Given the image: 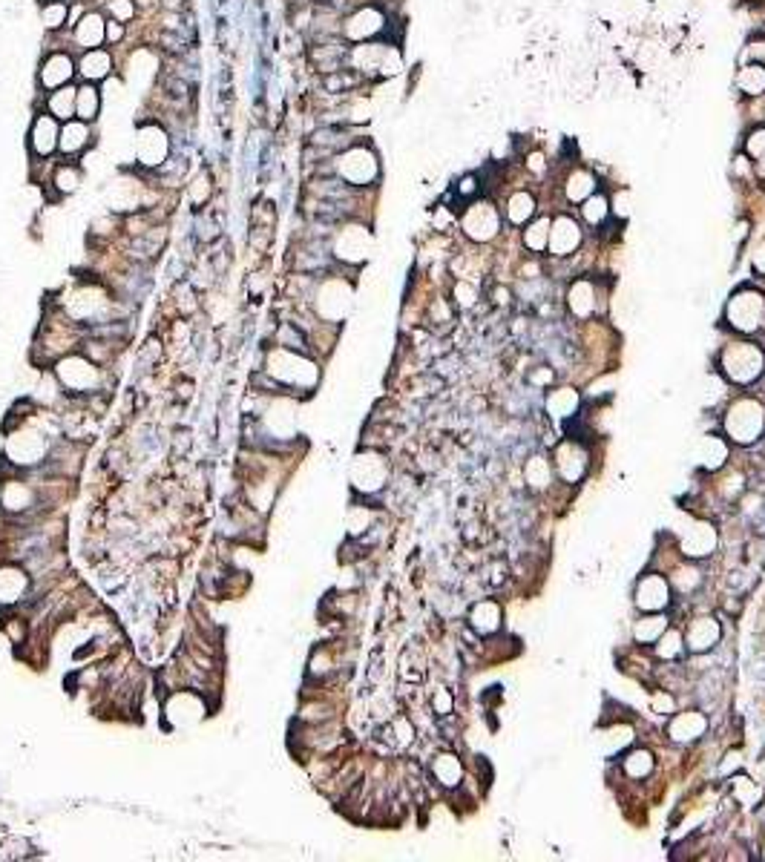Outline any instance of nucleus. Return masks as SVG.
Masks as SVG:
<instances>
[{
  "label": "nucleus",
  "instance_id": "nucleus-1",
  "mask_svg": "<svg viewBox=\"0 0 765 862\" xmlns=\"http://www.w3.org/2000/svg\"><path fill=\"white\" fill-rule=\"evenodd\" d=\"M725 431L734 443H754L757 437L765 431V409L757 400H737L725 414Z\"/></svg>",
  "mask_w": 765,
  "mask_h": 862
},
{
  "label": "nucleus",
  "instance_id": "nucleus-2",
  "mask_svg": "<svg viewBox=\"0 0 765 862\" xmlns=\"http://www.w3.org/2000/svg\"><path fill=\"white\" fill-rule=\"evenodd\" d=\"M722 374L734 382H754L765 368V354L751 343H734L720 356Z\"/></svg>",
  "mask_w": 765,
  "mask_h": 862
},
{
  "label": "nucleus",
  "instance_id": "nucleus-3",
  "mask_svg": "<svg viewBox=\"0 0 765 862\" xmlns=\"http://www.w3.org/2000/svg\"><path fill=\"white\" fill-rule=\"evenodd\" d=\"M765 316V302L759 294H740L731 299L728 305V322L734 325L737 331H757Z\"/></svg>",
  "mask_w": 765,
  "mask_h": 862
},
{
  "label": "nucleus",
  "instance_id": "nucleus-4",
  "mask_svg": "<svg viewBox=\"0 0 765 862\" xmlns=\"http://www.w3.org/2000/svg\"><path fill=\"white\" fill-rule=\"evenodd\" d=\"M636 607L642 612H662L667 604H671V583H667L662 575H645L636 587Z\"/></svg>",
  "mask_w": 765,
  "mask_h": 862
},
{
  "label": "nucleus",
  "instance_id": "nucleus-5",
  "mask_svg": "<svg viewBox=\"0 0 765 862\" xmlns=\"http://www.w3.org/2000/svg\"><path fill=\"white\" fill-rule=\"evenodd\" d=\"M722 638V627L716 618H693L688 632H685V647L691 653H708L720 644Z\"/></svg>",
  "mask_w": 765,
  "mask_h": 862
},
{
  "label": "nucleus",
  "instance_id": "nucleus-6",
  "mask_svg": "<svg viewBox=\"0 0 765 862\" xmlns=\"http://www.w3.org/2000/svg\"><path fill=\"white\" fill-rule=\"evenodd\" d=\"M705 730H708L705 713L685 710V713H679V715H673V719H671V724H667V736H671L673 742H679V744H685V742H696L699 736H705Z\"/></svg>",
  "mask_w": 765,
  "mask_h": 862
},
{
  "label": "nucleus",
  "instance_id": "nucleus-7",
  "mask_svg": "<svg viewBox=\"0 0 765 862\" xmlns=\"http://www.w3.org/2000/svg\"><path fill=\"white\" fill-rule=\"evenodd\" d=\"M556 468H558L561 480L578 483L584 468H587V451H584L578 443H561L556 449Z\"/></svg>",
  "mask_w": 765,
  "mask_h": 862
},
{
  "label": "nucleus",
  "instance_id": "nucleus-8",
  "mask_svg": "<svg viewBox=\"0 0 765 862\" xmlns=\"http://www.w3.org/2000/svg\"><path fill=\"white\" fill-rule=\"evenodd\" d=\"M386 475H388L386 463L377 457V454H366V457H357L354 471H351L354 486H357V489H363V492L380 489V486L386 483Z\"/></svg>",
  "mask_w": 765,
  "mask_h": 862
},
{
  "label": "nucleus",
  "instance_id": "nucleus-9",
  "mask_svg": "<svg viewBox=\"0 0 765 862\" xmlns=\"http://www.w3.org/2000/svg\"><path fill=\"white\" fill-rule=\"evenodd\" d=\"M713 549H716V529L708 524L691 526L685 532V538H682V552L688 558H708Z\"/></svg>",
  "mask_w": 765,
  "mask_h": 862
},
{
  "label": "nucleus",
  "instance_id": "nucleus-10",
  "mask_svg": "<svg viewBox=\"0 0 765 862\" xmlns=\"http://www.w3.org/2000/svg\"><path fill=\"white\" fill-rule=\"evenodd\" d=\"M725 460H728V443L722 440V437L708 434V437H702V440H699V446H696V451H693V463H696L699 468L716 471Z\"/></svg>",
  "mask_w": 765,
  "mask_h": 862
},
{
  "label": "nucleus",
  "instance_id": "nucleus-11",
  "mask_svg": "<svg viewBox=\"0 0 765 862\" xmlns=\"http://www.w3.org/2000/svg\"><path fill=\"white\" fill-rule=\"evenodd\" d=\"M498 230V216L490 204H475L466 216V233L472 239H490Z\"/></svg>",
  "mask_w": 765,
  "mask_h": 862
},
{
  "label": "nucleus",
  "instance_id": "nucleus-12",
  "mask_svg": "<svg viewBox=\"0 0 765 862\" xmlns=\"http://www.w3.org/2000/svg\"><path fill=\"white\" fill-rule=\"evenodd\" d=\"M469 624H472V629H478L481 636H490V632H495L501 627V607L495 601H481V604L472 607Z\"/></svg>",
  "mask_w": 765,
  "mask_h": 862
},
{
  "label": "nucleus",
  "instance_id": "nucleus-13",
  "mask_svg": "<svg viewBox=\"0 0 765 862\" xmlns=\"http://www.w3.org/2000/svg\"><path fill=\"white\" fill-rule=\"evenodd\" d=\"M578 239H581V233H578L576 222L558 219L556 227H552V233H549V248H552V253H556V256H567L569 250H576Z\"/></svg>",
  "mask_w": 765,
  "mask_h": 862
},
{
  "label": "nucleus",
  "instance_id": "nucleus-14",
  "mask_svg": "<svg viewBox=\"0 0 765 862\" xmlns=\"http://www.w3.org/2000/svg\"><path fill=\"white\" fill-rule=\"evenodd\" d=\"M578 405H581V397H578V391H573V388H558V391H552L547 397V411L556 420L573 417L578 411Z\"/></svg>",
  "mask_w": 765,
  "mask_h": 862
},
{
  "label": "nucleus",
  "instance_id": "nucleus-15",
  "mask_svg": "<svg viewBox=\"0 0 765 862\" xmlns=\"http://www.w3.org/2000/svg\"><path fill=\"white\" fill-rule=\"evenodd\" d=\"M432 773H434V779H437V782H441L443 788L461 785V779H463L461 762H458V756H452V753H441V756H437L434 764H432Z\"/></svg>",
  "mask_w": 765,
  "mask_h": 862
},
{
  "label": "nucleus",
  "instance_id": "nucleus-16",
  "mask_svg": "<svg viewBox=\"0 0 765 862\" xmlns=\"http://www.w3.org/2000/svg\"><path fill=\"white\" fill-rule=\"evenodd\" d=\"M630 742H633V727H627V724H613V727H607L605 733H601L598 747H601V753H605V756H616V753L627 751Z\"/></svg>",
  "mask_w": 765,
  "mask_h": 862
},
{
  "label": "nucleus",
  "instance_id": "nucleus-17",
  "mask_svg": "<svg viewBox=\"0 0 765 862\" xmlns=\"http://www.w3.org/2000/svg\"><path fill=\"white\" fill-rule=\"evenodd\" d=\"M664 629H667V618L659 612H647L645 618L636 621V627H633V638L639 644H653V641H659V636Z\"/></svg>",
  "mask_w": 765,
  "mask_h": 862
},
{
  "label": "nucleus",
  "instance_id": "nucleus-18",
  "mask_svg": "<svg viewBox=\"0 0 765 862\" xmlns=\"http://www.w3.org/2000/svg\"><path fill=\"white\" fill-rule=\"evenodd\" d=\"M55 121H52V116H41L38 121H35V127H32V150H35L38 155H46V153H52L55 150Z\"/></svg>",
  "mask_w": 765,
  "mask_h": 862
},
{
  "label": "nucleus",
  "instance_id": "nucleus-19",
  "mask_svg": "<svg viewBox=\"0 0 765 862\" xmlns=\"http://www.w3.org/2000/svg\"><path fill=\"white\" fill-rule=\"evenodd\" d=\"M524 477H527V483L532 486V489H547L549 486V480H552V468H549V463L544 460V457H530V463H527V468H524Z\"/></svg>",
  "mask_w": 765,
  "mask_h": 862
},
{
  "label": "nucleus",
  "instance_id": "nucleus-20",
  "mask_svg": "<svg viewBox=\"0 0 765 862\" xmlns=\"http://www.w3.org/2000/svg\"><path fill=\"white\" fill-rule=\"evenodd\" d=\"M70 72H72V61L67 58V55H52L50 61H46V69H43V84H50V87H55V84H63V80L70 78Z\"/></svg>",
  "mask_w": 765,
  "mask_h": 862
},
{
  "label": "nucleus",
  "instance_id": "nucleus-21",
  "mask_svg": "<svg viewBox=\"0 0 765 862\" xmlns=\"http://www.w3.org/2000/svg\"><path fill=\"white\" fill-rule=\"evenodd\" d=\"M569 308L576 316H590L593 314V288L590 282H578L569 290Z\"/></svg>",
  "mask_w": 765,
  "mask_h": 862
},
{
  "label": "nucleus",
  "instance_id": "nucleus-22",
  "mask_svg": "<svg viewBox=\"0 0 765 862\" xmlns=\"http://www.w3.org/2000/svg\"><path fill=\"white\" fill-rule=\"evenodd\" d=\"M653 771V753L650 751H633L630 756H625V773L630 779H645Z\"/></svg>",
  "mask_w": 765,
  "mask_h": 862
},
{
  "label": "nucleus",
  "instance_id": "nucleus-23",
  "mask_svg": "<svg viewBox=\"0 0 765 862\" xmlns=\"http://www.w3.org/2000/svg\"><path fill=\"white\" fill-rule=\"evenodd\" d=\"M682 647H685V638H682L676 629H673V632L664 629L662 636H659V644H656V656L664 658V661H671V658H676V656L682 653Z\"/></svg>",
  "mask_w": 765,
  "mask_h": 862
},
{
  "label": "nucleus",
  "instance_id": "nucleus-24",
  "mask_svg": "<svg viewBox=\"0 0 765 862\" xmlns=\"http://www.w3.org/2000/svg\"><path fill=\"white\" fill-rule=\"evenodd\" d=\"M87 138H90V133H87L84 124H67V129H63V136H61V147L67 153H78L87 144Z\"/></svg>",
  "mask_w": 765,
  "mask_h": 862
},
{
  "label": "nucleus",
  "instance_id": "nucleus-25",
  "mask_svg": "<svg viewBox=\"0 0 765 862\" xmlns=\"http://www.w3.org/2000/svg\"><path fill=\"white\" fill-rule=\"evenodd\" d=\"M50 109H52V116L70 118L72 109H75V92H72V89H58L52 98H50Z\"/></svg>",
  "mask_w": 765,
  "mask_h": 862
},
{
  "label": "nucleus",
  "instance_id": "nucleus-26",
  "mask_svg": "<svg viewBox=\"0 0 765 862\" xmlns=\"http://www.w3.org/2000/svg\"><path fill=\"white\" fill-rule=\"evenodd\" d=\"M84 75L87 78H104L107 72H109V58L104 55V52H98V50H92L87 58H84Z\"/></svg>",
  "mask_w": 765,
  "mask_h": 862
},
{
  "label": "nucleus",
  "instance_id": "nucleus-27",
  "mask_svg": "<svg viewBox=\"0 0 765 862\" xmlns=\"http://www.w3.org/2000/svg\"><path fill=\"white\" fill-rule=\"evenodd\" d=\"M78 116L87 118V121L98 116V92H95L92 87H84L78 92Z\"/></svg>",
  "mask_w": 765,
  "mask_h": 862
},
{
  "label": "nucleus",
  "instance_id": "nucleus-28",
  "mask_svg": "<svg viewBox=\"0 0 765 862\" xmlns=\"http://www.w3.org/2000/svg\"><path fill=\"white\" fill-rule=\"evenodd\" d=\"M78 41L87 43V46H95L101 41V23H98V14H90L84 18V23L78 26Z\"/></svg>",
  "mask_w": 765,
  "mask_h": 862
},
{
  "label": "nucleus",
  "instance_id": "nucleus-29",
  "mask_svg": "<svg viewBox=\"0 0 765 862\" xmlns=\"http://www.w3.org/2000/svg\"><path fill=\"white\" fill-rule=\"evenodd\" d=\"M530 213H532V199L524 196V193L510 202V219H512V222H524Z\"/></svg>",
  "mask_w": 765,
  "mask_h": 862
},
{
  "label": "nucleus",
  "instance_id": "nucleus-30",
  "mask_svg": "<svg viewBox=\"0 0 765 862\" xmlns=\"http://www.w3.org/2000/svg\"><path fill=\"white\" fill-rule=\"evenodd\" d=\"M671 581H673V590L691 592V590L696 587V581H699V572H696V569H679V572H676Z\"/></svg>",
  "mask_w": 765,
  "mask_h": 862
},
{
  "label": "nucleus",
  "instance_id": "nucleus-31",
  "mask_svg": "<svg viewBox=\"0 0 765 862\" xmlns=\"http://www.w3.org/2000/svg\"><path fill=\"white\" fill-rule=\"evenodd\" d=\"M63 18H67V6H63V3L43 6V21H46V26H50V29H58L63 23Z\"/></svg>",
  "mask_w": 765,
  "mask_h": 862
},
{
  "label": "nucleus",
  "instance_id": "nucleus-32",
  "mask_svg": "<svg viewBox=\"0 0 765 862\" xmlns=\"http://www.w3.org/2000/svg\"><path fill=\"white\" fill-rule=\"evenodd\" d=\"M547 245V222H538L535 227H530L527 233V248L530 250H541Z\"/></svg>",
  "mask_w": 765,
  "mask_h": 862
},
{
  "label": "nucleus",
  "instance_id": "nucleus-33",
  "mask_svg": "<svg viewBox=\"0 0 765 862\" xmlns=\"http://www.w3.org/2000/svg\"><path fill=\"white\" fill-rule=\"evenodd\" d=\"M607 216V202L605 199H593V202H587V207H584V219L587 222H601Z\"/></svg>",
  "mask_w": 765,
  "mask_h": 862
},
{
  "label": "nucleus",
  "instance_id": "nucleus-34",
  "mask_svg": "<svg viewBox=\"0 0 765 862\" xmlns=\"http://www.w3.org/2000/svg\"><path fill=\"white\" fill-rule=\"evenodd\" d=\"M754 69H757V67H751V69H745V72H742V80H745L748 92H759V89L765 87V72L759 69V72H757V78H754Z\"/></svg>",
  "mask_w": 765,
  "mask_h": 862
},
{
  "label": "nucleus",
  "instance_id": "nucleus-35",
  "mask_svg": "<svg viewBox=\"0 0 765 862\" xmlns=\"http://www.w3.org/2000/svg\"><path fill=\"white\" fill-rule=\"evenodd\" d=\"M58 187L67 190V193H72V190L78 187V173H75V170H70V173L61 170V173H58Z\"/></svg>",
  "mask_w": 765,
  "mask_h": 862
},
{
  "label": "nucleus",
  "instance_id": "nucleus-36",
  "mask_svg": "<svg viewBox=\"0 0 765 862\" xmlns=\"http://www.w3.org/2000/svg\"><path fill=\"white\" fill-rule=\"evenodd\" d=\"M650 704H653L656 713H671V710H673V698L664 696V693H656L653 698H650Z\"/></svg>",
  "mask_w": 765,
  "mask_h": 862
},
{
  "label": "nucleus",
  "instance_id": "nucleus-37",
  "mask_svg": "<svg viewBox=\"0 0 765 862\" xmlns=\"http://www.w3.org/2000/svg\"><path fill=\"white\" fill-rule=\"evenodd\" d=\"M434 710H437V713H449V710H452V696H449L446 690H437V696H434Z\"/></svg>",
  "mask_w": 765,
  "mask_h": 862
},
{
  "label": "nucleus",
  "instance_id": "nucleus-38",
  "mask_svg": "<svg viewBox=\"0 0 765 862\" xmlns=\"http://www.w3.org/2000/svg\"><path fill=\"white\" fill-rule=\"evenodd\" d=\"M737 796H740V799H742V796H745V799H754L757 788H748V785H742V779H737Z\"/></svg>",
  "mask_w": 765,
  "mask_h": 862
},
{
  "label": "nucleus",
  "instance_id": "nucleus-39",
  "mask_svg": "<svg viewBox=\"0 0 765 862\" xmlns=\"http://www.w3.org/2000/svg\"><path fill=\"white\" fill-rule=\"evenodd\" d=\"M754 265H757V270H759V273H765V245L759 248V253H757V259H754Z\"/></svg>",
  "mask_w": 765,
  "mask_h": 862
},
{
  "label": "nucleus",
  "instance_id": "nucleus-40",
  "mask_svg": "<svg viewBox=\"0 0 765 862\" xmlns=\"http://www.w3.org/2000/svg\"><path fill=\"white\" fill-rule=\"evenodd\" d=\"M107 35H109V41H118V38H121V26H118V23H109Z\"/></svg>",
  "mask_w": 765,
  "mask_h": 862
}]
</instances>
